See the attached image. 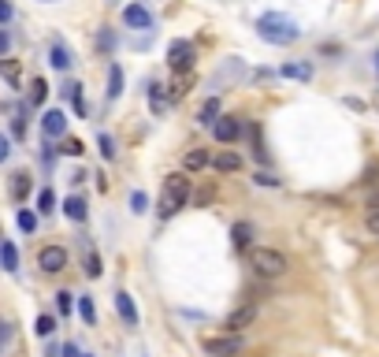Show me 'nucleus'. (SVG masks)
I'll return each instance as SVG.
<instances>
[{
    "mask_svg": "<svg viewBox=\"0 0 379 357\" xmlns=\"http://www.w3.org/2000/svg\"><path fill=\"white\" fill-rule=\"evenodd\" d=\"M257 34H261L268 45H294V41L301 38V26L283 12H264L261 19H257Z\"/></svg>",
    "mask_w": 379,
    "mask_h": 357,
    "instance_id": "f257e3e1",
    "label": "nucleus"
},
{
    "mask_svg": "<svg viewBox=\"0 0 379 357\" xmlns=\"http://www.w3.org/2000/svg\"><path fill=\"white\" fill-rule=\"evenodd\" d=\"M190 201V179L186 171H175V175L164 179V190H160V205H156V216L160 220H171L182 205Z\"/></svg>",
    "mask_w": 379,
    "mask_h": 357,
    "instance_id": "f03ea898",
    "label": "nucleus"
},
{
    "mask_svg": "<svg viewBox=\"0 0 379 357\" xmlns=\"http://www.w3.org/2000/svg\"><path fill=\"white\" fill-rule=\"evenodd\" d=\"M249 268L264 279H275L290 268V261H287V253L272 250V246H253V250H249Z\"/></svg>",
    "mask_w": 379,
    "mask_h": 357,
    "instance_id": "7ed1b4c3",
    "label": "nucleus"
},
{
    "mask_svg": "<svg viewBox=\"0 0 379 357\" xmlns=\"http://www.w3.org/2000/svg\"><path fill=\"white\" fill-rule=\"evenodd\" d=\"M193 60H197V52H193L190 41H171L168 45V63H171V71L175 74H190Z\"/></svg>",
    "mask_w": 379,
    "mask_h": 357,
    "instance_id": "20e7f679",
    "label": "nucleus"
},
{
    "mask_svg": "<svg viewBox=\"0 0 379 357\" xmlns=\"http://www.w3.org/2000/svg\"><path fill=\"white\" fill-rule=\"evenodd\" d=\"M257 317H261V306H257V301H242L238 309L227 312V324H223V328L231 331V335H238V331H245Z\"/></svg>",
    "mask_w": 379,
    "mask_h": 357,
    "instance_id": "39448f33",
    "label": "nucleus"
},
{
    "mask_svg": "<svg viewBox=\"0 0 379 357\" xmlns=\"http://www.w3.org/2000/svg\"><path fill=\"white\" fill-rule=\"evenodd\" d=\"M201 346H204V354L209 357H234L238 350H242V339L227 331V335H216V339H204Z\"/></svg>",
    "mask_w": 379,
    "mask_h": 357,
    "instance_id": "423d86ee",
    "label": "nucleus"
},
{
    "mask_svg": "<svg viewBox=\"0 0 379 357\" xmlns=\"http://www.w3.org/2000/svg\"><path fill=\"white\" fill-rule=\"evenodd\" d=\"M38 264H41V272L56 276L67 268V250H63V246H45V250L38 253Z\"/></svg>",
    "mask_w": 379,
    "mask_h": 357,
    "instance_id": "0eeeda50",
    "label": "nucleus"
},
{
    "mask_svg": "<svg viewBox=\"0 0 379 357\" xmlns=\"http://www.w3.org/2000/svg\"><path fill=\"white\" fill-rule=\"evenodd\" d=\"M212 134H216V142H223V145H231L242 138V119H234V116H220V123L212 127Z\"/></svg>",
    "mask_w": 379,
    "mask_h": 357,
    "instance_id": "6e6552de",
    "label": "nucleus"
},
{
    "mask_svg": "<svg viewBox=\"0 0 379 357\" xmlns=\"http://www.w3.org/2000/svg\"><path fill=\"white\" fill-rule=\"evenodd\" d=\"M41 131H45V138H60L67 131V116H63L60 108H49V112L41 116Z\"/></svg>",
    "mask_w": 379,
    "mask_h": 357,
    "instance_id": "1a4fd4ad",
    "label": "nucleus"
},
{
    "mask_svg": "<svg viewBox=\"0 0 379 357\" xmlns=\"http://www.w3.org/2000/svg\"><path fill=\"white\" fill-rule=\"evenodd\" d=\"M123 23L134 26V30H149V26H153V12H149L145 4H131V8L123 12Z\"/></svg>",
    "mask_w": 379,
    "mask_h": 357,
    "instance_id": "9d476101",
    "label": "nucleus"
},
{
    "mask_svg": "<svg viewBox=\"0 0 379 357\" xmlns=\"http://www.w3.org/2000/svg\"><path fill=\"white\" fill-rule=\"evenodd\" d=\"M115 312L123 317L127 328H138V309H134V298L127 294V290H119V294H115Z\"/></svg>",
    "mask_w": 379,
    "mask_h": 357,
    "instance_id": "9b49d317",
    "label": "nucleus"
},
{
    "mask_svg": "<svg viewBox=\"0 0 379 357\" xmlns=\"http://www.w3.org/2000/svg\"><path fill=\"white\" fill-rule=\"evenodd\" d=\"M253 223L249 220H238L234 227H231V242H234V250H249V246H253Z\"/></svg>",
    "mask_w": 379,
    "mask_h": 357,
    "instance_id": "f8f14e48",
    "label": "nucleus"
},
{
    "mask_svg": "<svg viewBox=\"0 0 379 357\" xmlns=\"http://www.w3.org/2000/svg\"><path fill=\"white\" fill-rule=\"evenodd\" d=\"M49 63H52L56 71H71L74 56H71V49L63 45V41H52V49H49Z\"/></svg>",
    "mask_w": 379,
    "mask_h": 357,
    "instance_id": "ddd939ff",
    "label": "nucleus"
},
{
    "mask_svg": "<svg viewBox=\"0 0 379 357\" xmlns=\"http://www.w3.org/2000/svg\"><path fill=\"white\" fill-rule=\"evenodd\" d=\"M168 101H171V93L164 90V86L149 82V108H153V116H164L168 112Z\"/></svg>",
    "mask_w": 379,
    "mask_h": 357,
    "instance_id": "4468645a",
    "label": "nucleus"
},
{
    "mask_svg": "<svg viewBox=\"0 0 379 357\" xmlns=\"http://www.w3.org/2000/svg\"><path fill=\"white\" fill-rule=\"evenodd\" d=\"M279 74H283V79H298V82H309L312 79V63H283V68H279Z\"/></svg>",
    "mask_w": 379,
    "mask_h": 357,
    "instance_id": "2eb2a0df",
    "label": "nucleus"
},
{
    "mask_svg": "<svg viewBox=\"0 0 379 357\" xmlns=\"http://www.w3.org/2000/svg\"><path fill=\"white\" fill-rule=\"evenodd\" d=\"M220 101H216V97H209V101H204L201 108H197V123H209V127H216L220 123Z\"/></svg>",
    "mask_w": 379,
    "mask_h": 357,
    "instance_id": "dca6fc26",
    "label": "nucleus"
},
{
    "mask_svg": "<svg viewBox=\"0 0 379 357\" xmlns=\"http://www.w3.org/2000/svg\"><path fill=\"white\" fill-rule=\"evenodd\" d=\"M63 212H67V220H74V223H82L86 216H90V209H86L82 198H67L63 201Z\"/></svg>",
    "mask_w": 379,
    "mask_h": 357,
    "instance_id": "f3484780",
    "label": "nucleus"
},
{
    "mask_svg": "<svg viewBox=\"0 0 379 357\" xmlns=\"http://www.w3.org/2000/svg\"><path fill=\"white\" fill-rule=\"evenodd\" d=\"M182 164H186V171H197V168H204V164H212V157L204 153V149H190V153L182 157Z\"/></svg>",
    "mask_w": 379,
    "mask_h": 357,
    "instance_id": "a211bd4d",
    "label": "nucleus"
},
{
    "mask_svg": "<svg viewBox=\"0 0 379 357\" xmlns=\"http://www.w3.org/2000/svg\"><path fill=\"white\" fill-rule=\"evenodd\" d=\"M0 264H4L8 272H15V268H19V250L12 242H0Z\"/></svg>",
    "mask_w": 379,
    "mask_h": 357,
    "instance_id": "6ab92c4d",
    "label": "nucleus"
},
{
    "mask_svg": "<svg viewBox=\"0 0 379 357\" xmlns=\"http://www.w3.org/2000/svg\"><path fill=\"white\" fill-rule=\"evenodd\" d=\"M212 164H216V171H238L242 168V157L238 153H220V157H212Z\"/></svg>",
    "mask_w": 379,
    "mask_h": 357,
    "instance_id": "aec40b11",
    "label": "nucleus"
},
{
    "mask_svg": "<svg viewBox=\"0 0 379 357\" xmlns=\"http://www.w3.org/2000/svg\"><path fill=\"white\" fill-rule=\"evenodd\" d=\"M63 93L71 97L74 112H79V116H86V97H82V86H79V82H67V86H63Z\"/></svg>",
    "mask_w": 379,
    "mask_h": 357,
    "instance_id": "412c9836",
    "label": "nucleus"
},
{
    "mask_svg": "<svg viewBox=\"0 0 379 357\" xmlns=\"http://www.w3.org/2000/svg\"><path fill=\"white\" fill-rule=\"evenodd\" d=\"M119 93H123V71H119L115 63H112V68H108V97L115 101Z\"/></svg>",
    "mask_w": 379,
    "mask_h": 357,
    "instance_id": "4be33fe9",
    "label": "nucleus"
},
{
    "mask_svg": "<svg viewBox=\"0 0 379 357\" xmlns=\"http://www.w3.org/2000/svg\"><path fill=\"white\" fill-rule=\"evenodd\" d=\"M26 193H30V175H26V171H19V175H12V198L23 201Z\"/></svg>",
    "mask_w": 379,
    "mask_h": 357,
    "instance_id": "5701e85b",
    "label": "nucleus"
},
{
    "mask_svg": "<svg viewBox=\"0 0 379 357\" xmlns=\"http://www.w3.org/2000/svg\"><path fill=\"white\" fill-rule=\"evenodd\" d=\"M101 272H104L101 253H97V250H90V253H86V276H90V279H101Z\"/></svg>",
    "mask_w": 379,
    "mask_h": 357,
    "instance_id": "b1692460",
    "label": "nucleus"
},
{
    "mask_svg": "<svg viewBox=\"0 0 379 357\" xmlns=\"http://www.w3.org/2000/svg\"><path fill=\"white\" fill-rule=\"evenodd\" d=\"M0 74H4L12 86H19V79H23V71H19V63L15 60H0Z\"/></svg>",
    "mask_w": 379,
    "mask_h": 357,
    "instance_id": "393cba45",
    "label": "nucleus"
},
{
    "mask_svg": "<svg viewBox=\"0 0 379 357\" xmlns=\"http://www.w3.org/2000/svg\"><path fill=\"white\" fill-rule=\"evenodd\" d=\"M45 97H49V82L45 79H34V82H30V101L45 104Z\"/></svg>",
    "mask_w": 379,
    "mask_h": 357,
    "instance_id": "a878e982",
    "label": "nucleus"
},
{
    "mask_svg": "<svg viewBox=\"0 0 379 357\" xmlns=\"http://www.w3.org/2000/svg\"><path fill=\"white\" fill-rule=\"evenodd\" d=\"M79 312H82V320H86V324H97V309H93V298H90V294H82V298H79Z\"/></svg>",
    "mask_w": 379,
    "mask_h": 357,
    "instance_id": "bb28decb",
    "label": "nucleus"
},
{
    "mask_svg": "<svg viewBox=\"0 0 379 357\" xmlns=\"http://www.w3.org/2000/svg\"><path fill=\"white\" fill-rule=\"evenodd\" d=\"M52 205H56V193H52V190H41V193H38V212H41V216H45V212H56Z\"/></svg>",
    "mask_w": 379,
    "mask_h": 357,
    "instance_id": "cd10ccee",
    "label": "nucleus"
},
{
    "mask_svg": "<svg viewBox=\"0 0 379 357\" xmlns=\"http://www.w3.org/2000/svg\"><path fill=\"white\" fill-rule=\"evenodd\" d=\"M186 90H190V74H182V79L175 82V86H171V104H175V101H182V97H186Z\"/></svg>",
    "mask_w": 379,
    "mask_h": 357,
    "instance_id": "c85d7f7f",
    "label": "nucleus"
},
{
    "mask_svg": "<svg viewBox=\"0 0 379 357\" xmlns=\"http://www.w3.org/2000/svg\"><path fill=\"white\" fill-rule=\"evenodd\" d=\"M97 145H101V157L104 160H115V142L108 134H97Z\"/></svg>",
    "mask_w": 379,
    "mask_h": 357,
    "instance_id": "c756f323",
    "label": "nucleus"
},
{
    "mask_svg": "<svg viewBox=\"0 0 379 357\" xmlns=\"http://www.w3.org/2000/svg\"><path fill=\"white\" fill-rule=\"evenodd\" d=\"M71 306H74V294H71V290H60V294H56V309H60V317H67Z\"/></svg>",
    "mask_w": 379,
    "mask_h": 357,
    "instance_id": "7c9ffc66",
    "label": "nucleus"
},
{
    "mask_svg": "<svg viewBox=\"0 0 379 357\" xmlns=\"http://www.w3.org/2000/svg\"><path fill=\"white\" fill-rule=\"evenodd\" d=\"M34 331H38V335H52V331H56V320H52L49 312H45V317L34 320Z\"/></svg>",
    "mask_w": 379,
    "mask_h": 357,
    "instance_id": "2f4dec72",
    "label": "nucleus"
},
{
    "mask_svg": "<svg viewBox=\"0 0 379 357\" xmlns=\"http://www.w3.org/2000/svg\"><path fill=\"white\" fill-rule=\"evenodd\" d=\"M19 227H23V231L30 235V231H34V227H38V212H30V209H23V212H19Z\"/></svg>",
    "mask_w": 379,
    "mask_h": 357,
    "instance_id": "473e14b6",
    "label": "nucleus"
},
{
    "mask_svg": "<svg viewBox=\"0 0 379 357\" xmlns=\"http://www.w3.org/2000/svg\"><path fill=\"white\" fill-rule=\"evenodd\" d=\"M145 209H149V198H145L142 190H134V193H131V212H138V216H142Z\"/></svg>",
    "mask_w": 379,
    "mask_h": 357,
    "instance_id": "72a5a7b5",
    "label": "nucleus"
},
{
    "mask_svg": "<svg viewBox=\"0 0 379 357\" xmlns=\"http://www.w3.org/2000/svg\"><path fill=\"white\" fill-rule=\"evenodd\" d=\"M60 153H67V157H82L86 149H82V142H79V138H67V142H63V149H60Z\"/></svg>",
    "mask_w": 379,
    "mask_h": 357,
    "instance_id": "f704fd0d",
    "label": "nucleus"
},
{
    "mask_svg": "<svg viewBox=\"0 0 379 357\" xmlns=\"http://www.w3.org/2000/svg\"><path fill=\"white\" fill-rule=\"evenodd\" d=\"M112 45H115V38H112V30L104 26L101 34H97V49H104V52H108V49H112Z\"/></svg>",
    "mask_w": 379,
    "mask_h": 357,
    "instance_id": "c9c22d12",
    "label": "nucleus"
},
{
    "mask_svg": "<svg viewBox=\"0 0 379 357\" xmlns=\"http://www.w3.org/2000/svg\"><path fill=\"white\" fill-rule=\"evenodd\" d=\"M12 19H15V8L8 0H0V23H12Z\"/></svg>",
    "mask_w": 379,
    "mask_h": 357,
    "instance_id": "e433bc0d",
    "label": "nucleus"
},
{
    "mask_svg": "<svg viewBox=\"0 0 379 357\" xmlns=\"http://www.w3.org/2000/svg\"><path fill=\"white\" fill-rule=\"evenodd\" d=\"M257 187H279V179L268 175V171H257Z\"/></svg>",
    "mask_w": 379,
    "mask_h": 357,
    "instance_id": "4c0bfd02",
    "label": "nucleus"
},
{
    "mask_svg": "<svg viewBox=\"0 0 379 357\" xmlns=\"http://www.w3.org/2000/svg\"><path fill=\"white\" fill-rule=\"evenodd\" d=\"M8 342H12V324L4 320V324H0V350H4Z\"/></svg>",
    "mask_w": 379,
    "mask_h": 357,
    "instance_id": "58836bf2",
    "label": "nucleus"
},
{
    "mask_svg": "<svg viewBox=\"0 0 379 357\" xmlns=\"http://www.w3.org/2000/svg\"><path fill=\"white\" fill-rule=\"evenodd\" d=\"M364 227L372 231L376 238H379V212H368V220H364Z\"/></svg>",
    "mask_w": 379,
    "mask_h": 357,
    "instance_id": "ea45409f",
    "label": "nucleus"
},
{
    "mask_svg": "<svg viewBox=\"0 0 379 357\" xmlns=\"http://www.w3.org/2000/svg\"><path fill=\"white\" fill-rule=\"evenodd\" d=\"M8 49H12V38H8V30H0V56H8Z\"/></svg>",
    "mask_w": 379,
    "mask_h": 357,
    "instance_id": "a19ab883",
    "label": "nucleus"
},
{
    "mask_svg": "<svg viewBox=\"0 0 379 357\" xmlns=\"http://www.w3.org/2000/svg\"><path fill=\"white\" fill-rule=\"evenodd\" d=\"M8 153H12V142H8L4 134H0V164H4V160H8Z\"/></svg>",
    "mask_w": 379,
    "mask_h": 357,
    "instance_id": "79ce46f5",
    "label": "nucleus"
},
{
    "mask_svg": "<svg viewBox=\"0 0 379 357\" xmlns=\"http://www.w3.org/2000/svg\"><path fill=\"white\" fill-rule=\"evenodd\" d=\"M63 357H82V354H79V346H74V342H67V346H63Z\"/></svg>",
    "mask_w": 379,
    "mask_h": 357,
    "instance_id": "37998d69",
    "label": "nucleus"
},
{
    "mask_svg": "<svg viewBox=\"0 0 379 357\" xmlns=\"http://www.w3.org/2000/svg\"><path fill=\"white\" fill-rule=\"evenodd\" d=\"M372 209H379V193H372Z\"/></svg>",
    "mask_w": 379,
    "mask_h": 357,
    "instance_id": "c03bdc74",
    "label": "nucleus"
},
{
    "mask_svg": "<svg viewBox=\"0 0 379 357\" xmlns=\"http://www.w3.org/2000/svg\"><path fill=\"white\" fill-rule=\"evenodd\" d=\"M376 71H379V56H376Z\"/></svg>",
    "mask_w": 379,
    "mask_h": 357,
    "instance_id": "a18cd8bd",
    "label": "nucleus"
},
{
    "mask_svg": "<svg viewBox=\"0 0 379 357\" xmlns=\"http://www.w3.org/2000/svg\"><path fill=\"white\" fill-rule=\"evenodd\" d=\"M45 4H56V0H45Z\"/></svg>",
    "mask_w": 379,
    "mask_h": 357,
    "instance_id": "49530a36",
    "label": "nucleus"
},
{
    "mask_svg": "<svg viewBox=\"0 0 379 357\" xmlns=\"http://www.w3.org/2000/svg\"><path fill=\"white\" fill-rule=\"evenodd\" d=\"M86 357H90V354H86Z\"/></svg>",
    "mask_w": 379,
    "mask_h": 357,
    "instance_id": "de8ad7c7",
    "label": "nucleus"
}]
</instances>
